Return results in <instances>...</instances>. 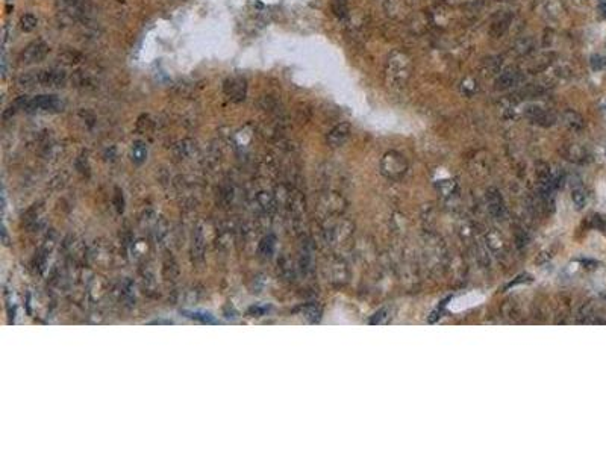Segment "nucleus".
Returning <instances> with one entry per match:
<instances>
[{
    "label": "nucleus",
    "instance_id": "11",
    "mask_svg": "<svg viewBox=\"0 0 606 454\" xmlns=\"http://www.w3.org/2000/svg\"><path fill=\"white\" fill-rule=\"evenodd\" d=\"M37 24H38V20H37L35 16H32V14H24V16L20 18V27H21V31H24V32H32L37 27Z\"/></svg>",
    "mask_w": 606,
    "mask_h": 454
},
{
    "label": "nucleus",
    "instance_id": "3",
    "mask_svg": "<svg viewBox=\"0 0 606 454\" xmlns=\"http://www.w3.org/2000/svg\"><path fill=\"white\" fill-rule=\"evenodd\" d=\"M223 90L232 102H243L247 94V82L241 76H232L225 80Z\"/></svg>",
    "mask_w": 606,
    "mask_h": 454
},
{
    "label": "nucleus",
    "instance_id": "14",
    "mask_svg": "<svg viewBox=\"0 0 606 454\" xmlns=\"http://www.w3.org/2000/svg\"><path fill=\"white\" fill-rule=\"evenodd\" d=\"M387 313V310L385 309H382V310H379L378 313H376V318L371 321V324H383V323H387V318H388V315H385Z\"/></svg>",
    "mask_w": 606,
    "mask_h": 454
},
{
    "label": "nucleus",
    "instance_id": "5",
    "mask_svg": "<svg viewBox=\"0 0 606 454\" xmlns=\"http://www.w3.org/2000/svg\"><path fill=\"white\" fill-rule=\"evenodd\" d=\"M27 109H43V111H58L61 102L55 95H38V97L27 100Z\"/></svg>",
    "mask_w": 606,
    "mask_h": 454
},
{
    "label": "nucleus",
    "instance_id": "2",
    "mask_svg": "<svg viewBox=\"0 0 606 454\" xmlns=\"http://www.w3.org/2000/svg\"><path fill=\"white\" fill-rule=\"evenodd\" d=\"M47 53H49V46L44 43V41L37 39V41H32L31 44L26 46V49L20 54V61L24 65L37 64V62L43 61L47 56Z\"/></svg>",
    "mask_w": 606,
    "mask_h": 454
},
{
    "label": "nucleus",
    "instance_id": "9",
    "mask_svg": "<svg viewBox=\"0 0 606 454\" xmlns=\"http://www.w3.org/2000/svg\"><path fill=\"white\" fill-rule=\"evenodd\" d=\"M509 21H511V16H502L499 20H494V21H492V24H491V29H490L491 35H492V36H495V38L500 36V35H503V34H505V31L508 29Z\"/></svg>",
    "mask_w": 606,
    "mask_h": 454
},
{
    "label": "nucleus",
    "instance_id": "4",
    "mask_svg": "<svg viewBox=\"0 0 606 454\" xmlns=\"http://www.w3.org/2000/svg\"><path fill=\"white\" fill-rule=\"evenodd\" d=\"M38 85L43 87H62L67 82V74L61 68H50V70H41L37 73Z\"/></svg>",
    "mask_w": 606,
    "mask_h": 454
},
{
    "label": "nucleus",
    "instance_id": "13",
    "mask_svg": "<svg viewBox=\"0 0 606 454\" xmlns=\"http://www.w3.org/2000/svg\"><path fill=\"white\" fill-rule=\"evenodd\" d=\"M79 3V0H57V6L59 9V12L65 14L68 12L72 8H75Z\"/></svg>",
    "mask_w": 606,
    "mask_h": 454
},
{
    "label": "nucleus",
    "instance_id": "12",
    "mask_svg": "<svg viewBox=\"0 0 606 454\" xmlns=\"http://www.w3.org/2000/svg\"><path fill=\"white\" fill-rule=\"evenodd\" d=\"M332 11H334V14H335L338 18L347 17V12H349L347 2H346V0H334V2H332Z\"/></svg>",
    "mask_w": 606,
    "mask_h": 454
},
{
    "label": "nucleus",
    "instance_id": "16",
    "mask_svg": "<svg viewBox=\"0 0 606 454\" xmlns=\"http://www.w3.org/2000/svg\"><path fill=\"white\" fill-rule=\"evenodd\" d=\"M599 5H600V9L603 12V16L606 17V0H599Z\"/></svg>",
    "mask_w": 606,
    "mask_h": 454
},
{
    "label": "nucleus",
    "instance_id": "10",
    "mask_svg": "<svg viewBox=\"0 0 606 454\" xmlns=\"http://www.w3.org/2000/svg\"><path fill=\"white\" fill-rule=\"evenodd\" d=\"M73 84H75L76 87L90 88V87H94V85H95V82H94L93 76H91V74H88L87 72H80V70H77V72L73 74Z\"/></svg>",
    "mask_w": 606,
    "mask_h": 454
},
{
    "label": "nucleus",
    "instance_id": "7",
    "mask_svg": "<svg viewBox=\"0 0 606 454\" xmlns=\"http://www.w3.org/2000/svg\"><path fill=\"white\" fill-rule=\"evenodd\" d=\"M349 135H350V126H349V123H341V125L335 126L332 130H330V133L327 136V141H329L330 145L338 147L342 143H346V140L349 138Z\"/></svg>",
    "mask_w": 606,
    "mask_h": 454
},
{
    "label": "nucleus",
    "instance_id": "1",
    "mask_svg": "<svg viewBox=\"0 0 606 454\" xmlns=\"http://www.w3.org/2000/svg\"><path fill=\"white\" fill-rule=\"evenodd\" d=\"M411 76V59L403 52H394L385 67V82L390 87L405 85Z\"/></svg>",
    "mask_w": 606,
    "mask_h": 454
},
{
    "label": "nucleus",
    "instance_id": "6",
    "mask_svg": "<svg viewBox=\"0 0 606 454\" xmlns=\"http://www.w3.org/2000/svg\"><path fill=\"white\" fill-rule=\"evenodd\" d=\"M518 80H520L518 70H515V68H506V70H503L497 76V79H495V82H494L495 87L494 88L495 90H508V88L517 85Z\"/></svg>",
    "mask_w": 606,
    "mask_h": 454
},
{
    "label": "nucleus",
    "instance_id": "8",
    "mask_svg": "<svg viewBox=\"0 0 606 454\" xmlns=\"http://www.w3.org/2000/svg\"><path fill=\"white\" fill-rule=\"evenodd\" d=\"M58 59H59V62H62V64H65V65H75V64L82 62V59H84V56H82V54H80L77 50H72V49H68V50H64V52H61V53H59Z\"/></svg>",
    "mask_w": 606,
    "mask_h": 454
},
{
    "label": "nucleus",
    "instance_id": "15",
    "mask_svg": "<svg viewBox=\"0 0 606 454\" xmlns=\"http://www.w3.org/2000/svg\"><path fill=\"white\" fill-rule=\"evenodd\" d=\"M573 200L577 206H579V208H582V206L585 204V194H582L581 191H576L573 194Z\"/></svg>",
    "mask_w": 606,
    "mask_h": 454
}]
</instances>
